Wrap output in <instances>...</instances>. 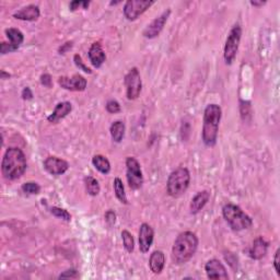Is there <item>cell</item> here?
I'll return each instance as SVG.
<instances>
[{"label":"cell","instance_id":"4316f807","mask_svg":"<svg viewBox=\"0 0 280 280\" xmlns=\"http://www.w3.org/2000/svg\"><path fill=\"white\" fill-rule=\"evenodd\" d=\"M21 188L25 194H30V195H37L41 192V186L34 182L24 183Z\"/></svg>","mask_w":280,"mask_h":280},{"label":"cell","instance_id":"4fadbf2b","mask_svg":"<svg viewBox=\"0 0 280 280\" xmlns=\"http://www.w3.org/2000/svg\"><path fill=\"white\" fill-rule=\"evenodd\" d=\"M205 271L210 279H229L225 265L219 260L212 259L206 263Z\"/></svg>","mask_w":280,"mask_h":280},{"label":"cell","instance_id":"ac0fdd59","mask_svg":"<svg viewBox=\"0 0 280 280\" xmlns=\"http://www.w3.org/2000/svg\"><path fill=\"white\" fill-rule=\"evenodd\" d=\"M72 111V105L70 102H60L56 105L55 110L53 111V113L47 117V121L56 124L59 121H61L65 117L70 114V112Z\"/></svg>","mask_w":280,"mask_h":280},{"label":"cell","instance_id":"277c9868","mask_svg":"<svg viewBox=\"0 0 280 280\" xmlns=\"http://www.w3.org/2000/svg\"><path fill=\"white\" fill-rule=\"evenodd\" d=\"M222 215L228 222V225L234 231L245 230V229H249L253 225L252 218L249 215H246L239 206L234 204H227L223 206Z\"/></svg>","mask_w":280,"mask_h":280},{"label":"cell","instance_id":"e0dca14e","mask_svg":"<svg viewBox=\"0 0 280 280\" xmlns=\"http://www.w3.org/2000/svg\"><path fill=\"white\" fill-rule=\"evenodd\" d=\"M89 59H90L91 64L95 68H100V67L104 64L106 56L102 48V45H101L99 42L93 43L90 49H89Z\"/></svg>","mask_w":280,"mask_h":280},{"label":"cell","instance_id":"ba28073f","mask_svg":"<svg viewBox=\"0 0 280 280\" xmlns=\"http://www.w3.org/2000/svg\"><path fill=\"white\" fill-rule=\"evenodd\" d=\"M125 86H126V93L128 100H136L142 89L141 77H140L139 70L136 68H132L130 72L125 76Z\"/></svg>","mask_w":280,"mask_h":280},{"label":"cell","instance_id":"9a60e30c","mask_svg":"<svg viewBox=\"0 0 280 280\" xmlns=\"http://www.w3.org/2000/svg\"><path fill=\"white\" fill-rule=\"evenodd\" d=\"M154 232L148 223H142L139 229V250L141 253L149 252L151 245L153 242Z\"/></svg>","mask_w":280,"mask_h":280},{"label":"cell","instance_id":"8992f818","mask_svg":"<svg viewBox=\"0 0 280 280\" xmlns=\"http://www.w3.org/2000/svg\"><path fill=\"white\" fill-rule=\"evenodd\" d=\"M241 36H242V29H241V26L239 24H235L231 29L230 33H229L225 45L223 57H225L227 65H231L235 57H237Z\"/></svg>","mask_w":280,"mask_h":280},{"label":"cell","instance_id":"f35d334b","mask_svg":"<svg viewBox=\"0 0 280 280\" xmlns=\"http://www.w3.org/2000/svg\"><path fill=\"white\" fill-rule=\"evenodd\" d=\"M5 77H8V78H9L10 75H9V74H5L4 70H1V79H4Z\"/></svg>","mask_w":280,"mask_h":280},{"label":"cell","instance_id":"5b68a950","mask_svg":"<svg viewBox=\"0 0 280 280\" xmlns=\"http://www.w3.org/2000/svg\"><path fill=\"white\" fill-rule=\"evenodd\" d=\"M190 182V174L186 167H178L167 178L166 189L171 197L177 198L186 192Z\"/></svg>","mask_w":280,"mask_h":280},{"label":"cell","instance_id":"5bb4252c","mask_svg":"<svg viewBox=\"0 0 280 280\" xmlns=\"http://www.w3.org/2000/svg\"><path fill=\"white\" fill-rule=\"evenodd\" d=\"M44 167L45 170L52 175H61L68 171L69 164L68 162L59 159L57 156H48V158L44 161Z\"/></svg>","mask_w":280,"mask_h":280},{"label":"cell","instance_id":"d590c367","mask_svg":"<svg viewBox=\"0 0 280 280\" xmlns=\"http://www.w3.org/2000/svg\"><path fill=\"white\" fill-rule=\"evenodd\" d=\"M21 97L23 100H32L33 99V93L31 91V89L29 87H25L23 90H22Z\"/></svg>","mask_w":280,"mask_h":280},{"label":"cell","instance_id":"f1b7e54d","mask_svg":"<svg viewBox=\"0 0 280 280\" xmlns=\"http://www.w3.org/2000/svg\"><path fill=\"white\" fill-rule=\"evenodd\" d=\"M106 111L111 114H116L121 112V105L117 102L116 100H110L108 103H106Z\"/></svg>","mask_w":280,"mask_h":280},{"label":"cell","instance_id":"cb8c5ba5","mask_svg":"<svg viewBox=\"0 0 280 280\" xmlns=\"http://www.w3.org/2000/svg\"><path fill=\"white\" fill-rule=\"evenodd\" d=\"M113 187H114V192H115L117 199H119L122 204L127 205L128 200H127V196L125 193V187H124V184H123V181L120 177H116L114 180Z\"/></svg>","mask_w":280,"mask_h":280},{"label":"cell","instance_id":"484cf974","mask_svg":"<svg viewBox=\"0 0 280 280\" xmlns=\"http://www.w3.org/2000/svg\"><path fill=\"white\" fill-rule=\"evenodd\" d=\"M122 239H123V244H124V248L128 253H132L135 249V241H134L133 235L130 231L124 230L122 232Z\"/></svg>","mask_w":280,"mask_h":280},{"label":"cell","instance_id":"836d02e7","mask_svg":"<svg viewBox=\"0 0 280 280\" xmlns=\"http://www.w3.org/2000/svg\"><path fill=\"white\" fill-rule=\"evenodd\" d=\"M41 83L43 86H45L47 88L52 87V77L48 74H44L41 76Z\"/></svg>","mask_w":280,"mask_h":280},{"label":"cell","instance_id":"8fae6325","mask_svg":"<svg viewBox=\"0 0 280 280\" xmlns=\"http://www.w3.org/2000/svg\"><path fill=\"white\" fill-rule=\"evenodd\" d=\"M58 83L61 88L69 91H85L87 88V80L81 75H74L72 77H60Z\"/></svg>","mask_w":280,"mask_h":280},{"label":"cell","instance_id":"30bf717a","mask_svg":"<svg viewBox=\"0 0 280 280\" xmlns=\"http://www.w3.org/2000/svg\"><path fill=\"white\" fill-rule=\"evenodd\" d=\"M153 3L154 1H149V0H128L124 5L125 18L130 21L136 20Z\"/></svg>","mask_w":280,"mask_h":280},{"label":"cell","instance_id":"f546056e","mask_svg":"<svg viewBox=\"0 0 280 280\" xmlns=\"http://www.w3.org/2000/svg\"><path fill=\"white\" fill-rule=\"evenodd\" d=\"M74 61H75V64H76V66L78 67V68H79L80 70H82V71H85V72H87V74H91V69L89 68L88 66H86L85 65V63H83V60H82V58H81V56L80 55H75L74 56Z\"/></svg>","mask_w":280,"mask_h":280},{"label":"cell","instance_id":"44dd1931","mask_svg":"<svg viewBox=\"0 0 280 280\" xmlns=\"http://www.w3.org/2000/svg\"><path fill=\"white\" fill-rule=\"evenodd\" d=\"M165 265V256L163 254V252L161 251H154L152 254L150 256L149 260V266L150 270L155 275H159L162 273Z\"/></svg>","mask_w":280,"mask_h":280},{"label":"cell","instance_id":"52a82bcc","mask_svg":"<svg viewBox=\"0 0 280 280\" xmlns=\"http://www.w3.org/2000/svg\"><path fill=\"white\" fill-rule=\"evenodd\" d=\"M126 169L128 185H130L132 189H139L142 186L143 183V176L139 162L135 158H133V156H128L126 159Z\"/></svg>","mask_w":280,"mask_h":280},{"label":"cell","instance_id":"6da1fadb","mask_svg":"<svg viewBox=\"0 0 280 280\" xmlns=\"http://www.w3.org/2000/svg\"><path fill=\"white\" fill-rule=\"evenodd\" d=\"M26 159L22 150L15 147L8 148L1 163V172L5 180H18L26 170Z\"/></svg>","mask_w":280,"mask_h":280},{"label":"cell","instance_id":"ffe728a7","mask_svg":"<svg viewBox=\"0 0 280 280\" xmlns=\"http://www.w3.org/2000/svg\"><path fill=\"white\" fill-rule=\"evenodd\" d=\"M210 198V193L208 190H203L194 196V198L190 201V214L196 215L204 208L206 204L208 203Z\"/></svg>","mask_w":280,"mask_h":280},{"label":"cell","instance_id":"4dcf8cb0","mask_svg":"<svg viewBox=\"0 0 280 280\" xmlns=\"http://www.w3.org/2000/svg\"><path fill=\"white\" fill-rule=\"evenodd\" d=\"M89 4H90V1H78V0H75V1H71L69 4V8L71 11H76L77 9H79L80 7H82L83 9H88Z\"/></svg>","mask_w":280,"mask_h":280},{"label":"cell","instance_id":"8d00e7d4","mask_svg":"<svg viewBox=\"0 0 280 280\" xmlns=\"http://www.w3.org/2000/svg\"><path fill=\"white\" fill-rule=\"evenodd\" d=\"M71 47H72V42H67L59 48L58 52H59V54H66L69 49H71Z\"/></svg>","mask_w":280,"mask_h":280},{"label":"cell","instance_id":"1f68e13d","mask_svg":"<svg viewBox=\"0 0 280 280\" xmlns=\"http://www.w3.org/2000/svg\"><path fill=\"white\" fill-rule=\"evenodd\" d=\"M65 278H72V279H76V278H79V274L76 270H68L64 272L63 274H60L59 275V279H65Z\"/></svg>","mask_w":280,"mask_h":280},{"label":"cell","instance_id":"9c48e42d","mask_svg":"<svg viewBox=\"0 0 280 280\" xmlns=\"http://www.w3.org/2000/svg\"><path fill=\"white\" fill-rule=\"evenodd\" d=\"M5 35H7L9 42H2L0 44V53H1V55L18 50L24 41L23 33L18 29H14V27H10V29L5 30Z\"/></svg>","mask_w":280,"mask_h":280},{"label":"cell","instance_id":"3957f363","mask_svg":"<svg viewBox=\"0 0 280 280\" xmlns=\"http://www.w3.org/2000/svg\"><path fill=\"white\" fill-rule=\"evenodd\" d=\"M221 116L222 111L218 104H209L206 106L201 137H203V141L207 147H214L217 143Z\"/></svg>","mask_w":280,"mask_h":280},{"label":"cell","instance_id":"7a4b0ae2","mask_svg":"<svg viewBox=\"0 0 280 280\" xmlns=\"http://www.w3.org/2000/svg\"><path fill=\"white\" fill-rule=\"evenodd\" d=\"M198 248V239L196 234L185 231L178 234L172 248V261L176 265H182L187 263Z\"/></svg>","mask_w":280,"mask_h":280},{"label":"cell","instance_id":"d4e9b609","mask_svg":"<svg viewBox=\"0 0 280 280\" xmlns=\"http://www.w3.org/2000/svg\"><path fill=\"white\" fill-rule=\"evenodd\" d=\"M85 186H86V190L89 195L91 196H97L99 195L101 187L100 184L98 182L97 178H94L92 176H86L85 177Z\"/></svg>","mask_w":280,"mask_h":280},{"label":"cell","instance_id":"7402d4cb","mask_svg":"<svg viewBox=\"0 0 280 280\" xmlns=\"http://www.w3.org/2000/svg\"><path fill=\"white\" fill-rule=\"evenodd\" d=\"M125 130H126V127H125V124L123 122L121 121H117V122H114L113 124L111 125V136H112V139L114 140L115 142H121L123 138H124L125 136Z\"/></svg>","mask_w":280,"mask_h":280},{"label":"cell","instance_id":"83f0119b","mask_svg":"<svg viewBox=\"0 0 280 280\" xmlns=\"http://www.w3.org/2000/svg\"><path fill=\"white\" fill-rule=\"evenodd\" d=\"M50 212H52L55 217L61 218V219H64L65 221L69 222L71 220V215L66 209L58 208V207H52V208H50Z\"/></svg>","mask_w":280,"mask_h":280},{"label":"cell","instance_id":"e575fe53","mask_svg":"<svg viewBox=\"0 0 280 280\" xmlns=\"http://www.w3.org/2000/svg\"><path fill=\"white\" fill-rule=\"evenodd\" d=\"M279 263H280V249H278L275 253V257H274V267H275V271L280 275V267H279Z\"/></svg>","mask_w":280,"mask_h":280},{"label":"cell","instance_id":"74e56055","mask_svg":"<svg viewBox=\"0 0 280 280\" xmlns=\"http://www.w3.org/2000/svg\"><path fill=\"white\" fill-rule=\"evenodd\" d=\"M266 3V1H251V4L254 5V7H262Z\"/></svg>","mask_w":280,"mask_h":280},{"label":"cell","instance_id":"2e32d148","mask_svg":"<svg viewBox=\"0 0 280 280\" xmlns=\"http://www.w3.org/2000/svg\"><path fill=\"white\" fill-rule=\"evenodd\" d=\"M40 8L35 4H29L26 7L22 8L18 12H15L13 16L15 19L22 21H36L40 18Z\"/></svg>","mask_w":280,"mask_h":280},{"label":"cell","instance_id":"7c38bea8","mask_svg":"<svg viewBox=\"0 0 280 280\" xmlns=\"http://www.w3.org/2000/svg\"><path fill=\"white\" fill-rule=\"evenodd\" d=\"M170 14H171V10H166L160 16H158V18L154 19L144 29L143 36L147 37V38H154V37L158 36L161 33V31L163 30V27L166 23L167 19H169Z\"/></svg>","mask_w":280,"mask_h":280},{"label":"cell","instance_id":"d6986e66","mask_svg":"<svg viewBox=\"0 0 280 280\" xmlns=\"http://www.w3.org/2000/svg\"><path fill=\"white\" fill-rule=\"evenodd\" d=\"M267 250H268V242L265 241L264 238H257L254 242L252 248L250 250V257L253 260H262L267 254Z\"/></svg>","mask_w":280,"mask_h":280},{"label":"cell","instance_id":"d6a6232c","mask_svg":"<svg viewBox=\"0 0 280 280\" xmlns=\"http://www.w3.org/2000/svg\"><path fill=\"white\" fill-rule=\"evenodd\" d=\"M104 218H105V221L108 222L110 226H113L115 221H116V215H115V212L113 210L106 211Z\"/></svg>","mask_w":280,"mask_h":280},{"label":"cell","instance_id":"603a6c76","mask_svg":"<svg viewBox=\"0 0 280 280\" xmlns=\"http://www.w3.org/2000/svg\"><path fill=\"white\" fill-rule=\"evenodd\" d=\"M92 163L94 165L95 169L100 171L102 174H108L111 171V163L108 160V158H105L104 155L97 154L92 158Z\"/></svg>","mask_w":280,"mask_h":280}]
</instances>
